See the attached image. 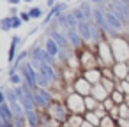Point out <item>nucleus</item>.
Instances as JSON below:
<instances>
[{
	"label": "nucleus",
	"instance_id": "obj_28",
	"mask_svg": "<svg viewBox=\"0 0 129 127\" xmlns=\"http://www.w3.org/2000/svg\"><path fill=\"white\" fill-rule=\"evenodd\" d=\"M20 13H21V11H20L16 6H11V7H9V11H7V16H11V18H16V16H20Z\"/></svg>",
	"mask_w": 129,
	"mask_h": 127
},
{
	"label": "nucleus",
	"instance_id": "obj_2",
	"mask_svg": "<svg viewBox=\"0 0 129 127\" xmlns=\"http://www.w3.org/2000/svg\"><path fill=\"white\" fill-rule=\"evenodd\" d=\"M111 51L115 57V62H129V37H111L110 39Z\"/></svg>",
	"mask_w": 129,
	"mask_h": 127
},
{
	"label": "nucleus",
	"instance_id": "obj_3",
	"mask_svg": "<svg viewBox=\"0 0 129 127\" xmlns=\"http://www.w3.org/2000/svg\"><path fill=\"white\" fill-rule=\"evenodd\" d=\"M78 57H80V67L81 71H88V69H99L101 62L94 51V46H83L81 50H78Z\"/></svg>",
	"mask_w": 129,
	"mask_h": 127
},
{
	"label": "nucleus",
	"instance_id": "obj_32",
	"mask_svg": "<svg viewBox=\"0 0 129 127\" xmlns=\"http://www.w3.org/2000/svg\"><path fill=\"white\" fill-rule=\"evenodd\" d=\"M7 102V97H6V90L2 88V87H0V106H2V104H6Z\"/></svg>",
	"mask_w": 129,
	"mask_h": 127
},
{
	"label": "nucleus",
	"instance_id": "obj_19",
	"mask_svg": "<svg viewBox=\"0 0 129 127\" xmlns=\"http://www.w3.org/2000/svg\"><path fill=\"white\" fill-rule=\"evenodd\" d=\"M110 97H111V101L115 102V106H120V104L127 102V97H125V95H124L122 92H118V90H115V92H113V94H111Z\"/></svg>",
	"mask_w": 129,
	"mask_h": 127
},
{
	"label": "nucleus",
	"instance_id": "obj_10",
	"mask_svg": "<svg viewBox=\"0 0 129 127\" xmlns=\"http://www.w3.org/2000/svg\"><path fill=\"white\" fill-rule=\"evenodd\" d=\"M111 69H113V72H115V78H117V81H122V79H127V76H129V69H127V62H115Z\"/></svg>",
	"mask_w": 129,
	"mask_h": 127
},
{
	"label": "nucleus",
	"instance_id": "obj_17",
	"mask_svg": "<svg viewBox=\"0 0 129 127\" xmlns=\"http://www.w3.org/2000/svg\"><path fill=\"white\" fill-rule=\"evenodd\" d=\"M83 118H85V122H88V123L94 125V127H99V125H101V118H99L94 111H87V113L83 115Z\"/></svg>",
	"mask_w": 129,
	"mask_h": 127
},
{
	"label": "nucleus",
	"instance_id": "obj_38",
	"mask_svg": "<svg viewBox=\"0 0 129 127\" xmlns=\"http://www.w3.org/2000/svg\"><path fill=\"white\" fill-rule=\"evenodd\" d=\"M81 127H94V125H90L88 122H83V125H81Z\"/></svg>",
	"mask_w": 129,
	"mask_h": 127
},
{
	"label": "nucleus",
	"instance_id": "obj_44",
	"mask_svg": "<svg viewBox=\"0 0 129 127\" xmlns=\"http://www.w3.org/2000/svg\"><path fill=\"white\" fill-rule=\"evenodd\" d=\"M6 2H9V0H6Z\"/></svg>",
	"mask_w": 129,
	"mask_h": 127
},
{
	"label": "nucleus",
	"instance_id": "obj_7",
	"mask_svg": "<svg viewBox=\"0 0 129 127\" xmlns=\"http://www.w3.org/2000/svg\"><path fill=\"white\" fill-rule=\"evenodd\" d=\"M32 95H34V102H36V108L37 109H46L53 102L51 94L46 88H36V90H32Z\"/></svg>",
	"mask_w": 129,
	"mask_h": 127
},
{
	"label": "nucleus",
	"instance_id": "obj_13",
	"mask_svg": "<svg viewBox=\"0 0 129 127\" xmlns=\"http://www.w3.org/2000/svg\"><path fill=\"white\" fill-rule=\"evenodd\" d=\"M92 97H94L97 102H101V104H103V102L110 97V94H108V92L103 88V85L99 83V85H94V88H92Z\"/></svg>",
	"mask_w": 129,
	"mask_h": 127
},
{
	"label": "nucleus",
	"instance_id": "obj_6",
	"mask_svg": "<svg viewBox=\"0 0 129 127\" xmlns=\"http://www.w3.org/2000/svg\"><path fill=\"white\" fill-rule=\"evenodd\" d=\"M46 113H48V116L50 118H55V120H58V122H62V123H66V120L69 118V111H67V108H66V104H62V102H51L48 108H46Z\"/></svg>",
	"mask_w": 129,
	"mask_h": 127
},
{
	"label": "nucleus",
	"instance_id": "obj_26",
	"mask_svg": "<svg viewBox=\"0 0 129 127\" xmlns=\"http://www.w3.org/2000/svg\"><path fill=\"white\" fill-rule=\"evenodd\" d=\"M71 13L74 14V18H76L78 21H87V20H85V14H83V11H81L80 7H76V9H74V11H71Z\"/></svg>",
	"mask_w": 129,
	"mask_h": 127
},
{
	"label": "nucleus",
	"instance_id": "obj_11",
	"mask_svg": "<svg viewBox=\"0 0 129 127\" xmlns=\"http://www.w3.org/2000/svg\"><path fill=\"white\" fill-rule=\"evenodd\" d=\"M81 76L90 83V85H99L103 79L101 69H88V71H81Z\"/></svg>",
	"mask_w": 129,
	"mask_h": 127
},
{
	"label": "nucleus",
	"instance_id": "obj_34",
	"mask_svg": "<svg viewBox=\"0 0 129 127\" xmlns=\"http://www.w3.org/2000/svg\"><path fill=\"white\" fill-rule=\"evenodd\" d=\"M46 6H48V9L55 7V6H57V0H46Z\"/></svg>",
	"mask_w": 129,
	"mask_h": 127
},
{
	"label": "nucleus",
	"instance_id": "obj_30",
	"mask_svg": "<svg viewBox=\"0 0 129 127\" xmlns=\"http://www.w3.org/2000/svg\"><path fill=\"white\" fill-rule=\"evenodd\" d=\"M20 18H21V21H23V23H28V21L32 20V18H30V14H28V9H27V11H21V13H20Z\"/></svg>",
	"mask_w": 129,
	"mask_h": 127
},
{
	"label": "nucleus",
	"instance_id": "obj_16",
	"mask_svg": "<svg viewBox=\"0 0 129 127\" xmlns=\"http://www.w3.org/2000/svg\"><path fill=\"white\" fill-rule=\"evenodd\" d=\"M117 83H118V81H115V79H106V78H103V79H101L103 88H104V90H106L110 95H111V94L117 90Z\"/></svg>",
	"mask_w": 129,
	"mask_h": 127
},
{
	"label": "nucleus",
	"instance_id": "obj_12",
	"mask_svg": "<svg viewBox=\"0 0 129 127\" xmlns=\"http://www.w3.org/2000/svg\"><path fill=\"white\" fill-rule=\"evenodd\" d=\"M44 50H46V53L51 57V58H58V55H60V46L51 39V37H46L44 39Z\"/></svg>",
	"mask_w": 129,
	"mask_h": 127
},
{
	"label": "nucleus",
	"instance_id": "obj_31",
	"mask_svg": "<svg viewBox=\"0 0 129 127\" xmlns=\"http://www.w3.org/2000/svg\"><path fill=\"white\" fill-rule=\"evenodd\" d=\"M21 25H23V21H21V18H20V16L13 18V28H20Z\"/></svg>",
	"mask_w": 129,
	"mask_h": 127
},
{
	"label": "nucleus",
	"instance_id": "obj_29",
	"mask_svg": "<svg viewBox=\"0 0 129 127\" xmlns=\"http://www.w3.org/2000/svg\"><path fill=\"white\" fill-rule=\"evenodd\" d=\"M103 106H104V109H106V111L110 113V111H111V109L115 108V102L111 101V97H108V99H106V101L103 102Z\"/></svg>",
	"mask_w": 129,
	"mask_h": 127
},
{
	"label": "nucleus",
	"instance_id": "obj_43",
	"mask_svg": "<svg viewBox=\"0 0 129 127\" xmlns=\"http://www.w3.org/2000/svg\"><path fill=\"white\" fill-rule=\"evenodd\" d=\"M127 81H129V76H127Z\"/></svg>",
	"mask_w": 129,
	"mask_h": 127
},
{
	"label": "nucleus",
	"instance_id": "obj_4",
	"mask_svg": "<svg viewBox=\"0 0 129 127\" xmlns=\"http://www.w3.org/2000/svg\"><path fill=\"white\" fill-rule=\"evenodd\" d=\"M66 108L71 115H85L87 108H85V97H81L76 92H71L66 95Z\"/></svg>",
	"mask_w": 129,
	"mask_h": 127
},
{
	"label": "nucleus",
	"instance_id": "obj_40",
	"mask_svg": "<svg viewBox=\"0 0 129 127\" xmlns=\"http://www.w3.org/2000/svg\"><path fill=\"white\" fill-rule=\"evenodd\" d=\"M4 125V120H2V116H0V127H2Z\"/></svg>",
	"mask_w": 129,
	"mask_h": 127
},
{
	"label": "nucleus",
	"instance_id": "obj_22",
	"mask_svg": "<svg viewBox=\"0 0 129 127\" xmlns=\"http://www.w3.org/2000/svg\"><path fill=\"white\" fill-rule=\"evenodd\" d=\"M99 104H101V102H97V101H95L92 95L85 97V108H87V111H95Z\"/></svg>",
	"mask_w": 129,
	"mask_h": 127
},
{
	"label": "nucleus",
	"instance_id": "obj_14",
	"mask_svg": "<svg viewBox=\"0 0 129 127\" xmlns=\"http://www.w3.org/2000/svg\"><path fill=\"white\" fill-rule=\"evenodd\" d=\"M78 7L83 11L85 20H87V21H94V9H95V7H92V4L88 2V0H83V2H81Z\"/></svg>",
	"mask_w": 129,
	"mask_h": 127
},
{
	"label": "nucleus",
	"instance_id": "obj_21",
	"mask_svg": "<svg viewBox=\"0 0 129 127\" xmlns=\"http://www.w3.org/2000/svg\"><path fill=\"white\" fill-rule=\"evenodd\" d=\"M28 14H30V18H32V20H41V18L44 16V11H43V7L34 6V7H30V9H28Z\"/></svg>",
	"mask_w": 129,
	"mask_h": 127
},
{
	"label": "nucleus",
	"instance_id": "obj_37",
	"mask_svg": "<svg viewBox=\"0 0 129 127\" xmlns=\"http://www.w3.org/2000/svg\"><path fill=\"white\" fill-rule=\"evenodd\" d=\"M88 2H90L92 6H94V4H97V7H99V6L103 4V0H88Z\"/></svg>",
	"mask_w": 129,
	"mask_h": 127
},
{
	"label": "nucleus",
	"instance_id": "obj_41",
	"mask_svg": "<svg viewBox=\"0 0 129 127\" xmlns=\"http://www.w3.org/2000/svg\"><path fill=\"white\" fill-rule=\"evenodd\" d=\"M64 2H66V4H69V2H73V0H64Z\"/></svg>",
	"mask_w": 129,
	"mask_h": 127
},
{
	"label": "nucleus",
	"instance_id": "obj_23",
	"mask_svg": "<svg viewBox=\"0 0 129 127\" xmlns=\"http://www.w3.org/2000/svg\"><path fill=\"white\" fill-rule=\"evenodd\" d=\"M9 81L13 87H21L23 85V76L20 72H14V74H9Z\"/></svg>",
	"mask_w": 129,
	"mask_h": 127
},
{
	"label": "nucleus",
	"instance_id": "obj_25",
	"mask_svg": "<svg viewBox=\"0 0 129 127\" xmlns=\"http://www.w3.org/2000/svg\"><path fill=\"white\" fill-rule=\"evenodd\" d=\"M101 69V74H103V78H106V79H115L117 81V78H115V72H113V69L111 67H99Z\"/></svg>",
	"mask_w": 129,
	"mask_h": 127
},
{
	"label": "nucleus",
	"instance_id": "obj_33",
	"mask_svg": "<svg viewBox=\"0 0 129 127\" xmlns=\"http://www.w3.org/2000/svg\"><path fill=\"white\" fill-rule=\"evenodd\" d=\"M108 115H110L113 120H118V106H115V108H113V109H111Z\"/></svg>",
	"mask_w": 129,
	"mask_h": 127
},
{
	"label": "nucleus",
	"instance_id": "obj_39",
	"mask_svg": "<svg viewBox=\"0 0 129 127\" xmlns=\"http://www.w3.org/2000/svg\"><path fill=\"white\" fill-rule=\"evenodd\" d=\"M23 2H25V4H32V2H34V0H23Z\"/></svg>",
	"mask_w": 129,
	"mask_h": 127
},
{
	"label": "nucleus",
	"instance_id": "obj_15",
	"mask_svg": "<svg viewBox=\"0 0 129 127\" xmlns=\"http://www.w3.org/2000/svg\"><path fill=\"white\" fill-rule=\"evenodd\" d=\"M83 122H85L83 115H69V118L66 120L64 127H81Z\"/></svg>",
	"mask_w": 129,
	"mask_h": 127
},
{
	"label": "nucleus",
	"instance_id": "obj_35",
	"mask_svg": "<svg viewBox=\"0 0 129 127\" xmlns=\"http://www.w3.org/2000/svg\"><path fill=\"white\" fill-rule=\"evenodd\" d=\"M21 2H23V0H9L7 4H9V6H16V7H18V6H20Z\"/></svg>",
	"mask_w": 129,
	"mask_h": 127
},
{
	"label": "nucleus",
	"instance_id": "obj_8",
	"mask_svg": "<svg viewBox=\"0 0 129 127\" xmlns=\"http://www.w3.org/2000/svg\"><path fill=\"white\" fill-rule=\"evenodd\" d=\"M73 88H74V92L80 94L81 97H88V95H92V88H94V85H90L83 76H80V78L74 81Z\"/></svg>",
	"mask_w": 129,
	"mask_h": 127
},
{
	"label": "nucleus",
	"instance_id": "obj_18",
	"mask_svg": "<svg viewBox=\"0 0 129 127\" xmlns=\"http://www.w3.org/2000/svg\"><path fill=\"white\" fill-rule=\"evenodd\" d=\"M11 30H13V18L11 16L0 18V32H11Z\"/></svg>",
	"mask_w": 129,
	"mask_h": 127
},
{
	"label": "nucleus",
	"instance_id": "obj_42",
	"mask_svg": "<svg viewBox=\"0 0 129 127\" xmlns=\"http://www.w3.org/2000/svg\"><path fill=\"white\" fill-rule=\"evenodd\" d=\"M127 69H129V62H127Z\"/></svg>",
	"mask_w": 129,
	"mask_h": 127
},
{
	"label": "nucleus",
	"instance_id": "obj_27",
	"mask_svg": "<svg viewBox=\"0 0 129 127\" xmlns=\"http://www.w3.org/2000/svg\"><path fill=\"white\" fill-rule=\"evenodd\" d=\"M94 113H95V115H97V116H99L101 120H103L104 116H108V111L104 109V106H103V104H99V106H97V109H95Z\"/></svg>",
	"mask_w": 129,
	"mask_h": 127
},
{
	"label": "nucleus",
	"instance_id": "obj_9",
	"mask_svg": "<svg viewBox=\"0 0 129 127\" xmlns=\"http://www.w3.org/2000/svg\"><path fill=\"white\" fill-rule=\"evenodd\" d=\"M21 44V37L20 35H13L11 39V44H9V50H7V64L13 65L16 57H18V46Z\"/></svg>",
	"mask_w": 129,
	"mask_h": 127
},
{
	"label": "nucleus",
	"instance_id": "obj_36",
	"mask_svg": "<svg viewBox=\"0 0 129 127\" xmlns=\"http://www.w3.org/2000/svg\"><path fill=\"white\" fill-rule=\"evenodd\" d=\"M118 125L120 127H129V120H118Z\"/></svg>",
	"mask_w": 129,
	"mask_h": 127
},
{
	"label": "nucleus",
	"instance_id": "obj_20",
	"mask_svg": "<svg viewBox=\"0 0 129 127\" xmlns=\"http://www.w3.org/2000/svg\"><path fill=\"white\" fill-rule=\"evenodd\" d=\"M118 120H129V102L118 106Z\"/></svg>",
	"mask_w": 129,
	"mask_h": 127
},
{
	"label": "nucleus",
	"instance_id": "obj_1",
	"mask_svg": "<svg viewBox=\"0 0 129 127\" xmlns=\"http://www.w3.org/2000/svg\"><path fill=\"white\" fill-rule=\"evenodd\" d=\"M94 51L101 62V67H113L115 64V57H113V51H111V44H110V37L108 34L103 32V37L101 41L94 46Z\"/></svg>",
	"mask_w": 129,
	"mask_h": 127
},
{
	"label": "nucleus",
	"instance_id": "obj_24",
	"mask_svg": "<svg viewBox=\"0 0 129 127\" xmlns=\"http://www.w3.org/2000/svg\"><path fill=\"white\" fill-rule=\"evenodd\" d=\"M117 90H118V92H122L125 97H129V81H127V79L118 81V83H117Z\"/></svg>",
	"mask_w": 129,
	"mask_h": 127
},
{
	"label": "nucleus",
	"instance_id": "obj_5",
	"mask_svg": "<svg viewBox=\"0 0 129 127\" xmlns=\"http://www.w3.org/2000/svg\"><path fill=\"white\" fill-rule=\"evenodd\" d=\"M106 11H111V13H113L124 25H127V28H129V7L122 2V0H110Z\"/></svg>",
	"mask_w": 129,
	"mask_h": 127
}]
</instances>
